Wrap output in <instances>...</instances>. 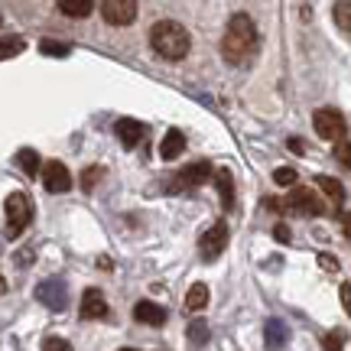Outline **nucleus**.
<instances>
[{
  "mask_svg": "<svg viewBox=\"0 0 351 351\" xmlns=\"http://www.w3.org/2000/svg\"><path fill=\"white\" fill-rule=\"evenodd\" d=\"M43 186H46V192H52V195H62V192L72 189V173L65 169V163L49 160L46 169H43Z\"/></svg>",
  "mask_w": 351,
  "mask_h": 351,
  "instance_id": "1a4fd4ad",
  "label": "nucleus"
},
{
  "mask_svg": "<svg viewBox=\"0 0 351 351\" xmlns=\"http://www.w3.org/2000/svg\"><path fill=\"white\" fill-rule=\"evenodd\" d=\"M215 186L221 192V205L225 208H234V179L228 169H215Z\"/></svg>",
  "mask_w": 351,
  "mask_h": 351,
  "instance_id": "2eb2a0df",
  "label": "nucleus"
},
{
  "mask_svg": "<svg viewBox=\"0 0 351 351\" xmlns=\"http://www.w3.org/2000/svg\"><path fill=\"white\" fill-rule=\"evenodd\" d=\"M150 46L160 59L179 62V59H186L189 56L192 39H189V33H186V26L182 23H176V20H160V23L150 29Z\"/></svg>",
  "mask_w": 351,
  "mask_h": 351,
  "instance_id": "f03ea898",
  "label": "nucleus"
},
{
  "mask_svg": "<svg viewBox=\"0 0 351 351\" xmlns=\"http://www.w3.org/2000/svg\"><path fill=\"white\" fill-rule=\"evenodd\" d=\"M186 306L192 313H202V309L208 306V287H205V283H192L186 293Z\"/></svg>",
  "mask_w": 351,
  "mask_h": 351,
  "instance_id": "f3484780",
  "label": "nucleus"
},
{
  "mask_svg": "<svg viewBox=\"0 0 351 351\" xmlns=\"http://www.w3.org/2000/svg\"><path fill=\"white\" fill-rule=\"evenodd\" d=\"M3 212H7V225H10V238H16V234L33 221V202H29L26 192H10Z\"/></svg>",
  "mask_w": 351,
  "mask_h": 351,
  "instance_id": "20e7f679",
  "label": "nucleus"
},
{
  "mask_svg": "<svg viewBox=\"0 0 351 351\" xmlns=\"http://www.w3.org/2000/svg\"><path fill=\"white\" fill-rule=\"evenodd\" d=\"M274 182L276 186H293V182H296V169H293V166H280L274 173Z\"/></svg>",
  "mask_w": 351,
  "mask_h": 351,
  "instance_id": "a878e982",
  "label": "nucleus"
},
{
  "mask_svg": "<svg viewBox=\"0 0 351 351\" xmlns=\"http://www.w3.org/2000/svg\"><path fill=\"white\" fill-rule=\"evenodd\" d=\"M59 3V10L65 16H72V20H85L88 13L95 10V0H56Z\"/></svg>",
  "mask_w": 351,
  "mask_h": 351,
  "instance_id": "dca6fc26",
  "label": "nucleus"
},
{
  "mask_svg": "<svg viewBox=\"0 0 351 351\" xmlns=\"http://www.w3.org/2000/svg\"><path fill=\"white\" fill-rule=\"evenodd\" d=\"M274 238H276V241H289V228H283V225H280V228H276V231H274Z\"/></svg>",
  "mask_w": 351,
  "mask_h": 351,
  "instance_id": "473e14b6",
  "label": "nucleus"
},
{
  "mask_svg": "<svg viewBox=\"0 0 351 351\" xmlns=\"http://www.w3.org/2000/svg\"><path fill=\"white\" fill-rule=\"evenodd\" d=\"M341 306H345V313L351 315V283H341Z\"/></svg>",
  "mask_w": 351,
  "mask_h": 351,
  "instance_id": "c756f323",
  "label": "nucleus"
},
{
  "mask_svg": "<svg viewBox=\"0 0 351 351\" xmlns=\"http://www.w3.org/2000/svg\"><path fill=\"white\" fill-rule=\"evenodd\" d=\"M341 231H345V234H348V238H351V212H345V215H341Z\"/></svg>",
  "mask_w": 351,
  "mask_h": 351,
  "instance_id": "2f4dec72",
  "label": "nucleus"
},
{
  "mask_svg": "<svg viewBox=\"0 0 351 351\" xmlns=\"http://www.w3.org/2000/svg\"><path fill=\"white\" fill-rule=\"evenodd\" d=\"M319 263H322L326 270H339V261H335V257H328V254H322V257H319Z\"/></svg>",
  "mask_w": 351,
  "mask_h": 351,
  "instance_id": "7c9ffc66",
  "label": "nucleus"
},
{
  "mask_svg": "<svg viewBox=\"0 0 351 351\" xmlns=\"http://www.w3.org/2000/svg\"><path fill=\"white\" fill-rule=\"evenodd\" d=\"M143 137H147V127L140 124V121H130V117L117 121V140L124 143V150H134Z\"/></svg>",
  "mask_w": 351,
  "mask_h": 351,
  "instance_id": "9d476101",
  "label": "nucleus"
},
{
  "mask_svg": "<svg viewBox=\"0 0 351 351\" xmlns=\"http://www.w3.org/2000/svg\"><path fill=\"white\" fill-rule=\"evenodd\" d=\"M182 150H186V134L182 130H169L163 137V143H160V156L163 160H176Z\"/></svg>",
  "mask_w": 351,
  "mask_h": 351,
  "instance_id": "4468645a",
  "label": "nucleus"
},
{
  "mask_svg": "<svg viewBox=\"0 0 351 351\" xmlns=\"http://www.w3.org/2000/svg\"><path fill=\"white\" fill-rule=\"evenodd\" d=\"M121 351H137V348H121Z\"/></svg>",
  "mask_w": 351,
  "mask_h": 351,
  "instance_id": "f704fd0d",
  "label": "nucleus"
},
{
  "mask_svg": "<svg viewBox=\"0 0 351 351\" xmlns=\"http://www.w3.org/2000/svg\"><path fill=\"white\" fill-rule=\"evenodd\" d=\"M39 52H43V56H69L72 46H69V43H56V39H43V43H39Z\"/></svg>",
  "mask_w": 351,
  "mask_h": 351,
  "instance_id": "5701e85b",
  "label": "nucleus"
},
{
  "mask_svg": "<svg viewBox=\"0 0 351 351\" xmlns=\"http://www.w3.org/2000/svg\"><path fill=\"white\" fill-rule=\"evenodd\" d=\"M101 173H104L101 166H88L85 176H82V189H85V192H91V189H95V182L101 179Z\"/></svg>",
  "mask_w": 351,
  "mask_h": 351,
  "instance_id": "bb28decb",
  "label": "nucleus"
},
{
  "mask_svg": "<svg viewBox=\"0 0 351 351\" xmlns=\"http://www.w3.org/2000/svg\"><path fill=\"white\" fill-rule=\"evenodd\" d=\"M20 52H23V39L20 36L0 39V59H13V56H20Z\"/></svg>",
  "mask_w": 351,
  "mask_h": 351,
  "instance_id": "412c9836",
  "label": "nucleus"
},
{
  "mask_svg": "<svg viewBox=\"0 0 351 351\" xmlns=\"http://www.w3.org/2000/svg\"><path fill=\"white\" fill-rule=\"evenodd\" d=\"M313 124H315V134L322 140H341L345 137V117H341L335 108H319L313 114Z\"/></svg>",
  "mask_w": 351,
  "mask_h": 351,
  "instance_id": "39448f33",
  "label": "nucleus"
},
{
  "mask_svg": "<svg viewBox=\"0 0 351 351\" xmlns=\"http://www.w3.org/2000/svg\"><path fill=\"white\" fill-rule=\"evenodd\" d=\"M287 326L280 322V319H270L267 322V348H280V345H287Z\"/></svg>",
  "mask_w": 351,
  "mask_h": 351,
  "instance_id": "6ab92c4d",
  "label": "nucleus"
},
{
  "mask_svg": "<svg viewBox=\"0 0 351 351\" xmlns=\"http://www.w3.org/2000/svg\"><path fill=\"white\" fill-rule=\"evenodd\" d=\"M335 160H339V163L345 166V169H351V143H348V140L335 147Z\"/></svg>",
  "mask_w": 351,
  "mask_h": 351,
  "instance_id": "cd10ccee",
  "label": "nucleus"
},
{
  "mask_svg": "<svg viewBox=\"0 0 351 351\" xmlns=\"http://www.w3.org/2000/svg\"><path fill=\"white\" fill-rule=\"evenodd\" d=\"M208 179H215V169L208 163H192V166H186L182 173H176V179H173V192H186V189H199V186H205Z\"/></svg>",
  "mask_w": 351,
  "mask_h": 351,
  "instance_id": "0eeeda50",
  "label": "nucleus"
},
{
  "mask_svg": "<svg viewBox=\"0 0 351 351\" xmlns=\"http://www.w3.org/2000/svg\"><path fill=\"white\" fill-rule=\"evenodd\" d=\"M189 341H192V345H205V341H208V326H205V322H192V326H189Z\"/></svg>",
  "mask_w": 351,
  "mask_h": 351,
  "instance_id": "393cba45",
  "label": "nucleus"
},
{
  "mask_svg": "<svg viewBox=\"0 0 351 351\" xmlns=\"http://www.w3.org/2000/svg\"><path fill=\"white\" fill-rule=\"evenodd\" d=\"M335 23H339L345 33H351V0H339V3H335Z\"/></svg>",
  "mask_w": 351,
  "mask_h": 351,
  "instance_id": "4be33fe9",
  "label": "nucleus"
},
{
  "mask_svg": "<svg viewBox=\"0 0 351 351\" xmlns=\"http://www.w3.org/2000/svg\"><path fill=\"white\" fill-rule=\"evenodd\" d=\"M3 293H7V283H3V276H0V296H3Z\"/></svg>",
  "mask_w": 351,
  "mask_h": 351,
  "instance_id": "72a5a7b5",
  "label": "nucleus"
},
{
  "mask_svg": "<svg viewBox=\"0 0 351 351\" xmlns=\"http://www.w3.org/2000/svg\"><path fill=\"white\" fill-rule=\"evenodd\" d=\"M257 52V26L247 13H234L228 20L225 39H221V56L231 65H247Z\"/></svg>",
  "mask_w": 351,
  "mask_h": 351,
  "instance_id": "f257e3e1",
  "label": "nucleus"
},
{
  "mask_svg": "<svg viewBox=\"0 0 351 351\" xmlns=\"http://www.w3.org/2000/svg\"><path fill=\"white\" fill-rule=\"evenodd\" d=\"M228 247V225H212L205 234H202V241H199V251H202V257L205 261H218L221 257V251Z\"/></svg>",
  "mask_w": 351,
  "mask_h": 351,
  "instance_id": "6e6552de",
  "label": "nucleus"
},
{
  "mask_svg": "<svg viewBox=\"0 0 351 351\" xmlns=\"http://www.w3.org/2000/svg\"><path fill=\"white\" fill-rule=\"evenodd\" d=\"M345 341H348V335H345L341 328H335V332H328L326 339H322V348L326 351H341L345 348Z\"/></svg>",
  "mask_w": 351,
  "mask_h": 351,
  "instance_id": "b1692460",
  "label": "nucleus"
},
{
  "mask_svg": "<svg viewBox=\"0 0 351 351\" xmlns=\"http://www.w3.org/2000/svg\"><path fill=\"white\" fill-rule=\"evenodd\" d=\"M270 208H280V212H289V215H322L326 205L319 202L313 189H293L283 202H270Z\"/></svg>",
  "mask_w": 351,
  "mask_h": 351,
  "instance_id": "7ed1b4c3",
  "label": "nucleus"
},
{
  "mask_svg": "<svg viewBox=\"0 0 351 351\" xmlns=\"http://www.w3.org/2000/svg\"><path fill=\"white\" fill-rule=\"evenodd\" d=\"M16 163L23 166L26 176H39V153L36 150H20L16 153Z\"/></svg>",
  "mask_w": 351,
  "mask_h": 351,
  "instance_id": "aec40b11",
  "label": "nucleus"
},
{
  "mask_svg": "<svg viewBox=\"0 0 351 351\" xmlns=\"http://www.w3.org/2000/svg\"><path fill=\"white\" fill-rule=\"evenodd\" d=\"M43 351H72V345L65 339H46L43 341Z\"/></svg>",
  "mask_w": 351,
  "mask_h": 351,
  "instance_id": "c85d7f7f",
  "label": "nucleus"
},
{
  "mask_svg": "<svg viewBox=\"0 0 351 351\" xmlns=\"http://www.w3.org/2000/svg\"><path fill=\"white\" fill-rule=\"evenodd\" d=\"M315 186L322 189V192H326L335 205H341V202H345V186H341L339 179H332V176H319V179H315Z\"/></svg>",
  "mask_w": 351,
  "mask_h": 351,
  "instance_id": "a211bd4d",
  "label": "nucleus"
},
{
  "mask_svg": "<svg viewBox=\"0 0 351 351\" xmlns=\"http://www.w3.org/2000/svg\"><path fill=\"white\" fill-rule=\"evenodd\" d=\"M101 16L111 26H130L137 20V0H101Z\"/></svg>",
  "mask_w": 351,
  "mask_h": 351,
  "instance_id": "423d86ee",
  "label": "nucleus"
},
{
  "mask_svg": "<svg viewBox=\"0 0 351 351\" xmlns=\"http://www.w3.org/2000/svg\"><path fill=\"white\" fill-rule=\"evenodd\" d=\"M134 319L143 322V326H166V309L163 306H156V302H137L134 306Z\"/></svg>",
  "mask_w": 351,
  "mask_h": 351,
  "instance_id": "ddd939ff",
  "label": "nucleus"
},
{
  "mask_svg": "<svg viewBox=\"0 0 351 351\" xmlns=\"http://www.w3.org/2000/svg\"><path fill=\"white\" fill-rule=\"evenodd\" d=\"M36 296L46 302L49 309H56V313H59V309H65V287L59 283V280H46V283L36 289Z\"/></svg>",
  "mask_w": 351,
  "mask_h": 351,
  "instance_id": "f8f14e48",
  "label": "nucleus"
},
{
  "mask_svg": "<svg viewBox=\"0 0 351 351\" xmlns=\"http://www.w3.org/2000/svg\"><path fill=\"white\" fill-rule=\"evenodd\" d=\"M108 315V302L101 289H85L82 293V319H104Z\"/></svg>",
  "mask_w": 351,
  "mask_h": 351,
  "instance_id": "9b49d317",
  "label": "nucleus"
}]
</instances>
